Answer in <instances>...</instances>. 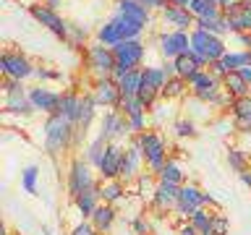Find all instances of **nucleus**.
Segmentation results:
<instances>
[{
	"mask_svg": "<svg viewBox=\"0 0 251 235\" xmlns=\"http://www.w3.org/2000/svg\"><path fill=\"white\" fill-rule=\"evenodd\" d=\"M115 13H123V16H131L141 24H149V8L141 5L139 0H115Z\"/></svg>",
	"mask_w": 251,
	"mask_h": 235,
	"instance_id": "23",
	"label": "nucleus"
},
{
	"mask_svg": "<svg viewBox=\"0 0 251 235\" xmlns=\"http://www.w3.org/2000/svg\"><path fill=\"white\" fill-rule=\"evenodd\" d=\"M86 60H89V70L94 76H97V81L100 78H110L113 76V70H115V55H113V47H107V45H89L86 47Z\"/></svg>",
	"mask_w": 251,
	"mask_h": 235,
	"instance_id": "4",
	"label": "nucleus"
},
{
	"mask_svg": "<svg viewBox=\"0 0 251 235\" xmlns=\"http://www.w3.org/2000/svg\"><path fill=\"white\" fill-rule=\"evenodd\" d=\"M78 113H81V97H76V94H63L58 115L68 118L71 123H78Z\"/></svg>",
	"mask_w": 251,
	"mask_h": 235,
	"instance_id": "29",
	"label": "nucleus"
},
{
	"mask_svg": "<svg viewBox=\"0 0 251 235\" xmlns=\"http://www.w3.org/2000/svg\"><path fill=\"white\" fill-rule=\"evenodd\" d=\"M225 19H227V31H235V34H251V11L241 5V0L233 8H227Z\"/></svg>",
	"mask_w": 251,
	"mask_h": 235,
	"instance_id": "15",
	"label": "nucleus"
},
{
	"mask_svg": "<svg viewBox=\"0 0 251 235\" xmlns=\"http://www.w3.org/2000/svg\"><path fill=\"white\" fill-rule=\"evenodd\" d=\"M133 230H136V235H149V222L147 219H133Z\"/></svg>",
	"mask_w": 251,
	"mask_h": 235,
	"instance_id": "47",
	"label": "nucleus"
},
{
	"mask_svg": "<svg viewBox=\"0 0 251 235\" xmlns=\"http://www.w3.org/2000/svg\"><path fill=\"white\" fill-rule=\"evenodd\" d=\"M241 180L251 188V170H243V172H241Z\"/></svg>",
	"mask_w": 251,
	"mask_h": 235,
	"instance_id": "53",
	"label": "nucleus"
},
{
	"mask_svg": "<svg viewBox=\"0 0 251 235\" xmlns=\"http://www.w3.org/2000/svg\"><path fill=\"white\" fill-rule=\"evenodd\" d=\"M100 199H102V193H100V186L97 188H89V191H84L81 196H76V207L78 212H81L84 217H92L94 214V209L100 207Z\"/></svg>",
	"mask_w": 251,
	"mask_h": 235,
	"instance_id": "26",
	"label": "nucleus"
},
{
	"mask_svg": "<svg viewBox=\"0 0 251 235\" xmlns=\"http://www.w3.org/2000/svg\"><path fill=\"white\" fill-rule=\"evenodd\" d=\"M37 178H39V167H37V164L24 167V172H21V186H24V191L31 193V196H37Z\"/></svg>",
	"mask_w": 251,
	"mask_h": 235,
	"instance_id": "37",
	"label": "nucleus"
},
{
	"mask_svg": "<svg viewBox=\"0 0 251 235\" xmlns=\"http://www.w3.org/2000/svg\"><path fill=\"white\" fill-rule=\"evenodd\" d=\"M126 149H121L118 144H107L105 154H102V162L97 164L102 180H118L121 178V162H123Z\"/></svg>",
	"mask_w": 251,
	"mask_h": 235,
	"instance_id": "11",
	"label": "nucleus"
},
{
	"mask_svg": "<svg viewBox=\"0 0 251 235\" xmlns=\"http://www.w3.org/2000/svg\"><path fill=\"white\" fill-rule=\"evenodd\" d=\"M84 39H86V31H81L78 26H74V24H71V26H68V37H66V42H68L71 47H78V45L84 42Z\"/></svg>",
	"mask_w": 251,
	"mask_h": 235,
	"instance_id": "42",
	"label": "nucleus"
},
{
	"mask_svg": "<svg viewBox=\"0 0 251 235\" xmlns=\"http://www.w3.org/2000/svg\"><path fill=\"white\" fill-rule=\"evenodd\" d=\"M123 133H128V120L121 115V113H107L102 118V131L100 136L107 141V144H113V139L123 136Z\"/></svg>",
	"mask_w": 251,
	"mask_h": 235,
	"instance_id": "19",
	"label": "nucleus"
},
{
	"mask_svg": "<svg viewBox=\"0 0 251 235\" xmlns=\"http://www.w3.org/2000/svg\"><path fill=\"white\" fill-rule=\"evenodd\" d=\"M170 5H183V8H188V3H191V0H168Z\"/></svg>",
	"mask_w": 251,
	"mask_h": 235,
	"instance_id": "54",
	"label": "nucleus"
},
{
	"mask_svg": "<svg viewBox=\"0 0 251 235\" xmlns=\"http://www.w3.org/2000/svg\"><path fill=\"white\" fill-rule=\"evenodd\" d=\"M94 99H97V105H105V107H115L121 105L123 94H121V86H118L113 78H100L97 86H94Z\"/></svg>",
	"mask_w": 251,
	"mask_h": 235,
	"instance_id": "14",
	"label": "nucleus"
},
{
	"mask_svg": "<svg viewBox=\"0 0 251 235\" xmlns=\"http://www.w3.org/2000/svg\"><path fill=\"white\" fill-rule=\"evenodd\" d=\"M89 188H97V180L92 175V167L89 162H74L71 164V172H68V193L74 196H81L84 191H89Z\"/></svg>",
	"mask_w": 251,
	"mask_h": 235,
	"instance_id": "8",
	"label": "nucleus"
},
{
	"mask_svg": "<svg viewBox=\"0 0 251 235\" xmlns=\"http://www.w3.org/2000/svg\"><path fill=\"white\" fill-rule=\"evenodd\" d=\"M241 5H243V8H249V11H251V0H241Z\"/></svg>",
	"mask_w": 251,
	"mask_h": 235,
	"instance_id": "56",
	"label": "nucleus"
},
{
	"mask_svg": "<svg viewBox=\"0 0 251 235\" xmlns=\"http://www.w3.org/2000/svg\"><path fill=\"white\" fill-rule=\"evenodd\" d=\"M89 219H92V227H94L97 233H107L110 227H113V222H115V209H113V204H100Z\"/></svg>",
	"mask_w": 251,
	"mask_h": 235,
	"instance_id": "22",
	"label": "nucleus"
},
{
	"mask_svg": "<svg viewBox=\"0 0 251 235\" xmlns=\"http://www.w3.org/2000/svg\"><path fill=\"white\" fill-rule=\"evenodd\" d=\"M186 86H188V81H183L180 76H173V78H168V84H165L162 97H180V94L186 92Z\"/></svg>",
	"mask_w": 251,
	"mask_h": 235,
	"instance_id": "40",
	"label": "nucleus"
},
{
	"mask_svg": "<svg viewBox=\"0 0 251 235\" xmlns=\"http://www.w3.org/2000/svg\"><path fill=\"white\" fill-rule=\"evenodd\" d=\"M110 24L115 26L118 37H121V42H123V39H139L141 31L147 29V24L131 19V16H123V13H115L113 19H110Z\"/></svg>",
	"mask_w": 251,
	"mask_h": 235,
	"instance_id": "18",
	"label": "nucleus"
},
{
	"mask_svg": "<svg viewBox=\"0 0 251 235\" xmlns=\"http://www.w3.org/2000/svg\"><path fill=\"white\" fill-rule=\"evenodd\" d=\"M118 113L123 118H136L147 113V105L141 102V97H123L121 105H118Z\"/></svg>",
	"mask_w": 251,
	"mask_h": 235,
	"instance_id": "30",
	"label": "nucleus"
},
{
	"mask_svg": "<svg viewBox=\"0 0 251 235\" xmlns=\"http://www.w3.org/2000/svg\"><path fill=\"white\" fill-rule=\"evenodd\" d=\"M188 11H191L196 19H217V16H223V11L215 8L209 0H191V3H188Z\"/></svg>",
	"mask_w": 251,
	"mask_h": 235,
	"instance_id": "32",
	"label": "nucleus"
},
{
	"mask_svg": "<svg viewBox=\"0 0 251 235\" xmlns=\"http://www.w3.org/2000/svg\"><path fill=\"white\" fill-rule=\"evenodd\" d=\"M212 219H215V214H209V212L201 207V209H196L194 214L188 217V222H191L199 233H204V230H209V227H212Z\"/></svg>",
	"mask_w": 251,
	"mask_h": 235,
	"instance_id": "39",
	"label": "nucleus"
},
{
	"mask_svg": "<svg viewBox=\"0 0 251 235\" xmlns=\"http://www.w3.org/2000/svg\"><path fill=\"white\" fill-rule=\"evenodd\" d=\"M191 52L199 60L207 63V66H212V63L223 60L227 47L223 42V37L209 34V31H201V29H191Z\"/></svg>",
	"mask_w": 251,
	"mask_h": 235,
	"instance_id": "2",
	"label": "nucleus"
},
{
	"mask_svg": "<svg viewBox=\"0 0 251 235\" xmlns=\"http://www.w3.org/2000/svg\"><path fill=\"white\" fill-rule=\"evenodd\" d=\"M178 191H180L178 183H157V188L152 191V204H154V209H160V212L176 209V204H178Z\"/></svg>",
	"mask_w": 251,
	"mask_h": 235,
	"instance_id": "17",
	"label": "nucleus"
},
{
	"mask_svg": "<svg viewBox=\"0 0 251 235\" xmlns=\"http://www.w3.org/2000/svg\"><path fill=\"white\" fill-rule=\"evenodd\" d=\"M0 70H3L5 78H19V81H24V78L34 76L37 68H31V63L21 52H5L0 58Z\"/></svg>",
	"mask_w": 251,
	"mask_h": 235,
	"instance_id": "10",
	"label": "nucleus"
},
{
	"mask_svg": "<svg viewBox=\"0 0 251 235\" xmlns=\"http://www.w3.org/2000/svg\"><path fill=\"white\" fill-rule=\"evenodd\" d=\"M113 55H115V63L128 70H136L144 60V45L141 39H123V42L113 45Z\"/></svg>",
	"mask_w": 251,
	"mask_h": 235,
	"instance_id": "6",
	"label": "nucleus"
},
{
	"mask_svg": "<svg viewBox=\"0 0 251 235\" xmlns=\"http://www.w3.org/2000/svg\"><path fill=\"white\" fill-rule=\"evenodd\" d=\"M74 235H100V233L94 230L92 225H86V222H81V225H78L76 230H74Z\"/></svg>",
	"mask_w": 251,
	"mask_h": 235,
	"instance_id": "48",
	"label": "nucleus"
},
{
	"mask_svg": "<svg viewBox=\"0 0 251 235\" xmlns=\"http://www.w3.org/2000/svg\"><path fill=\"white\" fill-rule=\"evenodd\" d=\"M5 110H11V113H34V107H31L29 102V89L26 92H16V94H5Z\"/></svg>",
	"mask_w": 251,
	"mask_h": 235,
	"instance_id": "28",
	"label": "nucleus"
},
{
	"mask_svg": "<svg viewBox=\"0 0 251 235\" xmlns=\"http://www.w3.org/2000/svg\"><path fill=\"white\" fill-rule=\"evenodd\" d=\"M74 133H76V123H71L63 115H50L45 123V149L50 154H60L71 144Z\"/></svg>",
	"mask_w": 251,
	"mask_h": 235,
	"instance_id": "1",
	"label": "nucleus"
},
{
	"mask_svg": "<svg viewBox=\"0 0 251 235\" xmlns=\"http://www.w3.org/2000/svg\"><path fill=\"white\" fill-rule=\"evenodd\" d=\"M141 152H144V162L152 172H160L162 164L168 162V144H165L162 136H157L154 131H144L136 136Z\"/></svg>",
	"mask_w": 251,
	"mask_h": 235,
	"instance_id": "3",
	"label": "nucleus"
},
{
	"mask_svg": "<svg viewBox=\"0 0 251 235\" xmlns=\"http://www.w3.org/2000/svg\"><path fill=\"white\" fill-rule=\"evenodd\" d=\"M196 29L223 37L225 31H227V19H225V13H223V16H217V19H196Z\"/></svg>",
	"mask_w": 251,
	"mask_h": 235,
	"instance_id": "34",
	"label": "nucleus"
},
{
	"mask_svg": "<svg viewBox=\"0 0 251 235\" xmlns=\"http://www.w3.org/2000/svg\"><path fill=\"white\" fill-rule=\"evenodd\" d=\"M29 13L34 16V21H39L45 29H50L55 37H60V39H66V37H68V26H71V24L63 21L55 8L42 5V3H31V5H29Z\"/></svg>",
	"mask_w": 251,
	"mask_h": 235,
	"instance_id": "7",
	"label": "nucleus"
},
{
	"mask_svg": "<svg viewBox=\"0 0 251 235\" xmlns=\"http://www.w3.org/2000/svg\"><path fill=\"white\" fill-rule=\"evenodd\" d=\"M212 233L215 235H227V217L225 214H215V219H212Z\"/></svg>",
	"mask_w": 251,
	"mask_h": 235,
	"instance_id": "43",
	"label": "nucleus"
},
{
	"mask_svg": "<svg viewBox=\"0 0 251 235\" xmlns=\"http://www.w3.org/2000/svg\"><path fill=\"white\" fill-rule=\"evenodd\" d=\"M105 149H107V141L102 139V136H97L89 144V149H86V162L89 164H100L102 162V154H105Z\"/></svg>",
	"mask_w": 251,
	"mask_h": 235,
	"instance_id": "38",
	"label": "nucleus"
},
{
	"mask_svg": "<svg viewBox=\"0 0 251 235\" xmlns=\"http://www.w3.org/2000/svg\"><path fill=\"white\" fill-rule=\"evenodd\" d=\"M220 84L217 76L212 73V70H199V73H194L191 78H188V89L191 92H201V89H209V86Z\"/></svg>",
	"mask_w": 251,
	"mask_h": 235,
	"instance_id": "36",
	"label": "nucleus"
},
{
	"mask_svg": "<svg viewBox=\"0 0 251 235\" xmlns=\"http://www.w3.org/2000/svg\"><path fill=\"white\" fill-rule=\"evenodd\" d=\"M160 52L165 60H176L180 55L191 52V31H165L160 37Z\"/></svg>",
	"mask_w": 251,
	"mask_h": 235,
	"instance_id": "5",
	"label": "nucleus"
},
{
	"mask_svg": "<svg viewBox=\"0 0 251 235\" xmlns=\"http://www.w3.org/2000/svg\"><path fill=\"white\" fill-rule=\"evenodd\" d=\"M180 235H199V230H196V227H194L191 222H188V225L180 227Z\"/></svg>",
	"mask_w": 251,
	"mask_h": 235,
	"instance_id": "51",
	"label": "nucleus"
},
{
	"mask_svg": "<svg viewBox=\"0 0 251 235\" xmlns=\"http://www.w3.org/2000/svg\"><path fill=\"white\" fill-rule=\"evenodd\" d=\"M118 86H121V94H123V97H139V92H141V68L131 70V73L126 76Z\"/></svg>",
	"mask_w": 251,
	"mask_h": 235,
	"instance_id": "35",
	"label": "nucleus"
},
{
	"mask_svg": "<svg viewBox=\"0 0 251 235\" xmlns=\"http://www.w3.org/2000/svg\"><path fill=\"white\" fill-rule=\"evenodd\" d=\"M63 3V0H45V5H50V8H58Z\"/></svg>",
	"mask_w": 251,
	"mask_h": 235,
	"instance_id": "55",
	"label": "nucleus"
},
{
	"mask_svg": "<svg viewBox=\"0 0 251 235\" xmlns=\"http://www.w3.org/2000/svg\"><path fill=\"white\" fill-rule=\"evenodd\" d=\"M165 84H168V76H165L162 68H141V89L162 94Z\"/></svg>",
	"mask_w": 251,
	"mask_h": 235,
	"instance_id": "24",
	"label": "nucleus"
},
{
	"mask_svg": "<svg viewBox=\"0 0 251 235\" xmlns=\"http://www.w3.org/2000/svg\"><path fill=\"white\" fill-rule=\"evenodd\" d=\"M37 78H50V81H55V78H60V73H55V70H45V68H37L34 70Z\"/></svg>",
	"mask_w": 251,
	"mask_h": 235,
	"instance_id": "49",
	"label": "nucleus"
},
{
	"mask_svg": "<svg viewBox=\"0 0 251 235\" xmlns=\"http://www.w3.org/2000/svg\"><path fill=\"white\" fill-rule=\"evenodd\" d=\"M94 107H100L94 97H81V113H78V123H76L78 131H86V128H89L92 118H94V113H97Z\"/></svg>",
	"mask_w": 251,
	"mask_h": 235,
	"instance_id": "33",
	"label": "nucleus"
},
{
	"mask_svg": "<svg viewBox=\"0 0 251 235\" xmlns=\"http://www.w3.org/2000/svg\"><path fill=\"white\" fill-rule=\"evenodd\" d=\"M204 68H207V63L199 60L194 52H186V55H180V58H176V76H180L183 81H188L194 73H199Z\"/></svg>",
	"mask_w": 251,
	"mask_h": 235,
	"instance_id": "21",
	"label": "nucleus"
},
{
	"mask_svg": "<svg viewBox=\"0 0 251 235\" xmlns=\"http://www.w3.org/2000/svg\"><path fill=\"white\" fill-rule=\"evenodd\" d=\"M160 68L165 70V76H168V78L176 76V60H165V66H160Z\"/></svg>",
	"mask_w": 251,
	"mask_h": 235,
	"instance_id": "50",
	"label": "nucleus"
},
{
	"mask_svg": "<svg viewBox=\"0 0 251 235\" xmlns=\"http://www.w3.org/2000/svg\"><path fill=\"white\" fill-rule=\"evenodd\" d=\"M223 86H225V92L230 94L233 99H238V97H249L251 94V86L243 81V76L238 73V70H233V73H227L223 78Z\"/></svg>",
	"mask_w": 251,
	"mask_h": 235,
	"instance_id": "25",
	"label": "nucleus"
},
{
	"mask_svg": "<svg viewBox=\"0 0 251 235\" xmlns=\"http://www.w3.org/2000/svg\"><path fill=\"white\" fill-rule=\"evenodd\" d=\"M230 110H233V118H235L238 131L249 133V131H251V94H249V97L233 99V102H230Z\"/></svg>",
	"mask_w": 251,
	"mask_h": 235,
	"instance_id": "20",
	"label": "nucleus"
},
{
	"mask_svg": "<svg viewBox=\"0 0 251 235\" xmlns=\"http://www.w3.org/2000/svg\"><path fill=\"white\" fill-rule=\"evenodd\" d=\"M204 193L201 188H196L191 183H183L180 186V191H178V204H176V212L180 217H191L196 209H201V207H207V201H204Z\"/></svg>",
	"mask_w": 251,
	"mask_h": 235,
	"instance_id": "9",
	"label": "nucleus"
},
{
	"mask_svg": "<svg viewBox=\"0 0 251 235\" xmlns=\"http://www.w3.org/2000/svg\"><path fill=\"white\" fill-rule=\"evenodd\" d=\"M60 99H63V94L50 92V89H45V86H34V89H29L31 107H34V110H42V113H47V115H58Z\"/></svg>",
	"mask_w": 251,
	"mask_h": 235,
	"instance_id": "12",
	"label": "nucleus"
},
{
	"mask_svg": "<svg viewBox=\"0 0 251 235\" xmlns=\"http://www.w3.org/2000/svg\"><path fill=\"white\" fill-rule=\"evenodd\" d=\"M183 178H186V172H183V167H180L176 160H168L162 164V170L157 172V180H160V183H178V186H183Z\"/></svg>",
	"mask_w": 251,
	"mask_h": 235,
	"instance_id": "27",
	"label": "nucleus"
},
{
	"mask_svg": "<svg viewBox=\"0 0 251 235\" xmlns=\"http://www.w3.org/2000/svg\"><path fill=\"white\" fill-rule=\"evenodd\" d=\"M238 73H241V76H243V81H246V84H249V86H251V66H243V68H241V70H238Z\"/></svg>",
	"mask_w": 251,
	"mask_h": 235,
	"instance_id": "52",
	"label": "nucleus"
},
{
	"mask_svg": "<svg viewBox=\"0 0 251 235\" xmlns=\"http://www.w3.org/2000/svg\"><path fill=\"white\" fill-rule=\"evenodd\" d=\"M162 19H165L168 26L178 29V31H188L191 26H196V16L188 11V8H183V5H168L162 11Z\"/></svg>",
	"mask_w": 251,
	"mask_h": 235,
	"instance_id": "16",
	"label": "nucleus"
},
{
	"mask_svg": "<svg viewBox=\"0 0 251 235\" xmlns=\"http://www.w3.org/2000/svg\"><path fill=\"white\" fill-rule=\"evenodd\" d=\"M227 162H230V167L238 172V175H241L243 170H249V167H246V154H243L238 146H233L230 152H227Z\"/></svg>",
	"mask_w": 251,
	"mask_h": 235,
	"instance_id": "41",
	"label": "nucleus"
},
{
	"mask_svg": "<svg viewBox=\"0 0 251 235\" xmlns=\"http://www.w3.org/2000/svg\"><path fill=\"white\" fill-rule=\"evenodd\" d=\"M126 120H128V131L131 133H144V125H147V118L144 115H136V118H126Z\"/></svg>",
	"mask_w": 251,
	"mask_h": 235,
	"instance_id": "44",
	"label": "nucleus"
},
{
	"mask_svg": "<svg viewBox=\"0 0 251 235\" xmlns=\"http://www.w3.org/2000/svg\"><path fill=\"white\" fill-rule=\"evenodd\" d=\"M100 193H102V201H105V204H115V201L123 199L126 188L121 183V178H118V180H105V186H100Z\"/></svg>",
	"mask_w": 251,
	"mask_h": 235,
	"instance_id": "31",
	"label": "nucleus"
},
{
	"mask_svg": "<svg viewBox=\"0 0 251 235\" xmlns=\"http://www.w3.org/2000/svg\"><path fill=\"white\" fill-rule=\"evenodd\" d=\"M139 3H141V5H147L149 11H165V8L170 5L168 0H139Z\"/></svg>",
	"mask_w": 251,
	"mask_h": 235,
	"instance_id": "46",
	"label": "nucleus"
},
{
	"mask_svg": "<svg viewBox=\"0 0 251 235\" xmlns=\"http://www.w3.org/2000/svg\"><path fill=\"white\" fill-rule=\"evenodd\" d=\"M173 131H176L178 133V136H194V123L191 120H178L176 125H173Z\"/></svg>",
	"mask_w": 251,
	"mask_h": 235,
	"instance_id": "45",
	"label": "nucleus"
},
{
	"mask_svg": "<svg viewBox=\"0 0 251 235\" xmlns=\"http://www.w3.org/2000/svg\"><path fill=\"white\" fill-rule=\"evenodd\" d=\"M141 164H144V152H141L139 141L133 139V144L126 149L123 162H121V180H131V178H141Z\"/></svg>",
	"mask_w": 251,
	"mask_h": 235,
	"instance_id": "13",
	"label": "nucleus"
}]
</instances>
